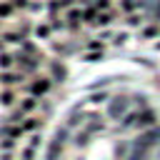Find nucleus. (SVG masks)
<instances>
[{"mask_svg":"<svg viewBox=\"0 0 160 160\" xmlns=\"http://www.w3.org/2000/svg\"><path fill=\"white\" fill-rule=\"evenodd\" d=\"M125 22H128L130 28H138V25H142V22H145V18H142V15H138V12H130Z\"/></svg>","mask_w":160,"mask_h":160,"instance_id":"ddd939ff","label":"nucleus"},{"mask_svg":"<svg viewBox=\"0 0 160 160\" xmlns=\"http://www.w3.org/2000/svg\"><path fill=\"white\" fill-rule=\"evenodd\" d=\"M85 60H90V62L102 60V50H98V52H85Z\"/></svg>","mask_w":160,"mask_h":160,"instance_id":"f3484780","label":"nucleus"},{"mask_svg":"<svg viewBox=\"0 0 160 160\" xmlns=\"http://www.w3.org/2000/svg\"><path fill=\"white\" fill-rule=\"evenodd\" d=\"M68 78V70H65V65L60 62V60H52L50 62V80H55V82H62Z\"/></svg>","mask_w":160,"mask_h":160,"instance_id":"39448f33","label":"nucleus"},{"mask_svg":"<svg viewBox=\"0 0 160 160\" xmlns=\"http://www.w3.org/2000/svg\"><path fill=\"white\" fill-rule=\"evenodd\" d=\"M32 35H35L38 40H48V38L52 35V28H50V22H40V25H35V28H32Z\"/></svg>","mask_w":160,"mask_h":160,"instance_id":"423d86ee","label":"nucleus"},{"mask_svg":"<svg viewBox=\"0 0 160 160\" xmlns=\"http://www.w3.org/2000/svg\"><path fill=\"white\" fill-rule=\"evenodd\" d=\"M42 8H45V5H42V2H38V0H30V5H28V10H30V12H42Z\"/></svg>","mask_w":160,"mask_h":160,"instance_id":"dca6fc26","label":"nucleus"},{"mask_svg":"<svg viewBox=\"0 0 160 160\" xmlns=\"http://www.w3.org/2000/svg\"><path fill=\"white\" fill-rule=\"evenodd\" d=\"M50 88H52V82H50V78H45V75H35L30 82H28V95H32V98H42V95H48L50 92Z\"/></svg>","mask_w":160,"mask_h":160,"instance_id":"f257e3e1","label":"nucleus"},{"mask_svg":"<svg viewBox=\"0 0 160 160\" xmlns=\"http://www.w3.org/2000/svg\"><path fill=\"white\" fill-rule=\"evenodd\" d=\"M22 115H32L35 112V108H38V98H32V95H25L22 100H18V105H15Z\"/></svg>","mask_w":160,"mask_h":160,"instance_id":"7ed1b4c3","label":"nucleus"},{"mask_svg":"<svg viewBox=\"0 0 160 160\" xmlns=\"http://www.w3.org/2000/svg\"><path fill=\"white\" fill-rule=\"evenodd\" d=\"M95 20H98V8H95V5H85V8H82V22L95 25Z\"/></svg>","mask_w":160,"mask_h":160,"instance_id":"6e6552de","label":"nucleus"},{"mask_svg":"<svg viewBox=\"0 0 160 160\" xmlns=\"http://www.w3.org/2000/svg\"><path fill=\"white\" fill-rule=\"evenodd\" d=\"M78 2H80V5H88V2H90V0H78Z\"/></svg>","mask_w":160,"mask_h":160,"instance_id":"5701e85b","label":"nucleus"},{"mask_svg":"<svg viewBox=\"0 0 160 160\" xmlns=\"http://www.w3.org/2000/svg\"><path fill=\"white\" fill-rule=\"evenodd\" d=\"M15 142L18 140H12V138H0V152H12L15 150Z\"/></svg>","mask_w":160,"mask_h":160,"instance_id":"f8f14e48","label":"nucleus"},{"mask_svg":"<svg viewBox=\"0 0 160 160\" xmlns=\"http://www.w3.org/2000/svg\"><path fill=\"white\" fill-rule=\"evenodd\" d=\"M15 12V8L10 5V0H0V20H5V18H10Z\"/></svg>","mask_w":160,"mask_h":160,"instance_id":"9b49d317","label":"nucleus"},{"mask_svg":"<svg viewBox=\"0 0 160 160\" xmlns=\"http://www.w3.org/2000/svg\"><path fill=\"white\" fill-rule=\"evenodd\" d=\"M10 5H12L15 10H28V5H30V0H10Z\"/></svg>","mask_w":160,"mask_h":160,"instance_id":"2eb2a0df","label":"nucleus"},{"mask_svg":"<svg viewBox=\"0 0 160 160\" xmlns=\"http://www.w3.org/2000/svg\"><path fill=\"white\" fill-rule=\"evenodd\" d=\"M85 48H88V50H102V42H98V40H90Z\"/></svg>","mask_w":160,"mask_h":160,"instance_id":"412c9836","label":"nucleus"},{"mask_svg":"<svg viewBox=\"0 0 160 160\" xmlns=\"http://www.w3.org/2000/svg\"><path fill=\"white\" fill-rule=\"evenodd\" d=\"M0 160H12V152H0Z\"/></svg>","mask_w":160,"mask_h":160,"instance_id":"4be33fe9","label":"nucleus"},{"mask_svg":"<svg viewBox=\"0 0 160 160\" xmlns=\"http://www.w3.org/2000/svg\"><path fill=\"white\" fill-rule=\"evenodd\" d=\"M92 5L98 8V12H105V10H110V0H92Z\"/></svg>","mask_w":160,"mask_h":160,"instance_id":"4468645a","label":"nucleus"},{"mask_svg":"<svg viewBox=\"0 0 160 160\" xmlns=\"http://www.w3.org/2000/svg\"><path fill=\"white\" fill-rule=\"evenodd\" d=\"M28 75L22 72V70H0V85L2 88H15V85H20L22 80H25Z\"/></svg>","mask_w":160,"mask_h":160,"instance_id":"f03ea898","label":"nucleus"},{"mask_svg":"<svg viewBox=\"0 0 160 160\" xmlns=\"http://www.w3.org/2000/svg\"><path fill=\"white\" fill-rule=\"evenodd\" d=\"M32 158H35V148H30V145L22 148V160H32Z\"/></svg>","mask_w":160,"mask_h":160,"instance_id":"a211bd4d","label":"nucleus"},{"mask_svg":"<svg viewBox=\"0 0 160 160\" xmlns=\"http://www.w3.org/2000/svg\"><path fill=\"white\" fill-rule=\"evenodd\" d=\"M125 40H128V32H118V35L112 38V42H115V45H122Z\"/></svg>","mask_w":160,"mask_h":160,"instance_id":"6ab92c4d","label":"nucleus"},{"mask_svg":"<svg viewBox=\"0 0 160 160\" xmlns=\"http://www.w3.org/2000/svg\"><path fill=\"white\" fill-rule=\"evenodd\" d=\"M138 8H140V0H120V12H125V15L135 12Z\"/></svg>","mask_w":160,"mask_h":160,"instance_id":"9d476101","label":"nucleus"},{"mask_svg":"<svg viewBox=\"0 0 160 160\" xmlns=\"http://www.w3.org/2000/svg\"><path fill=\"white\" fill-rule=\"evenodd\" d=\"M20 128H22V132H35V130L42 128V118H38V115H25L22 122H20Z\"/></svg>","mask_w":160,"mask_h":160,"instance_id":"20e7f679","label":"nucleus"},{"mask_svg":"<svg viewBox=\"0 0 160 160\" xmlns=\"http://www.w3.org/2000/svg\"><path fill=\"white\" fill-rule=\"evenodd\" d=\"M58 2H60V10L65 12V10H68V8H72V5L78 2V0H58Z\"/></svg>","mask_w":160,"mask_h":160,"instance_id":"aec40b11","label":"nucleus"},{"mask_svg":"<svg viewBox=\"0 0 160 160\" xmlns=\"http://www.w3.org/2000/svg\"><path fill=\"white\" fill-rule=\"evenodd\" d=\"M10 68H15V55L12 52H0V70H10Z\"/></svg>","mask_w":160,"mask_h":160,"instance_id":"1a4fd4ad","label":"nucleus"},{"mask_svg":"<svg viewBox=\"0 0 160 160\" xmlns=\"http://www.w3.org/2000/svg\"><path fill=\"white\" fill-rule=\"evenodd\" d=\"M0 105L2 108H12L15 105V90L12 88H2L0 90Z\"/></svg>","mask_w":160,"mask_h":160,"instance_id":"0eeeda50","label":"nucleus"}]
</instances>
